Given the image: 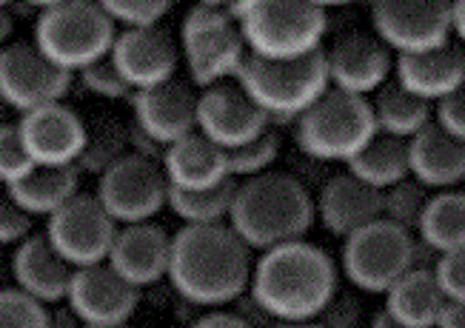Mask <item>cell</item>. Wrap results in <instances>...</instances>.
<instances>
[{"label": "cell", "mask_w": 465, "mask_h": 328, "mask_svg": "<svg viewBox=\"0 0 465 328\" xmlns=\"http://www.w3.org/2000/svg\"><path fill=\"white\" fill-rule=\"evenodd\" d=\"M269 129V117L252 104V97L237 86V80L197 94V132L223 152L246 146L249 140Z\"/></svg>", "instance_id": "cell-14"}, {"label": "cell", "mask_w": 465, "mask_h": 328, "mask_svg": "<svg viewBox=\"0 0 465 328\" xmlns=\"http://www.w3.org/2000/svg\"><path fill=\"white\" fill-rule=\"evenodd\" d=\"M394 80L414 97L437 106L440 100L465 89V49L446 44L440 49L394 60Z\"/></svg>", "instance_id": "cell-23"}, {"label": "cell", "mask_w": 465, "mask_h": 328, "mask_svg": "<svg viewBox=\"0 0 465 328\" xmlns=\"http://www.w3.org/2000/svg\"><path fill=\"white\" fill-rule=\"evenodd\" d=\"M411 177L429 192L462 189L465 183V143L442 132L437 123L409 140Z\"/></svg>", "instance_id": "cell-25"}, {"label": "cell", "mask_w": 465, "mask_h": 328, "mask_svg": "<svg viewBox=\"0 0 465 328\" xmlns=\"http://www.w3.org/2000/svg\"><path fill=\"white\" fill-rule=\"evenodd\" d=\"M326 52L329 86L354 97L377 94L394 75V55L371 32H349Z\"/></svg>", "instance_id": "cell-15"}, {"label": "cell", "mask_w": 465, "mask_h": 328, "mask_svg": "<svg viewBox=\"0 0 465 328\" xmlns=\"http://www.w3.org/2000/svg\"><path fill=\"white\" fill-rule=\"evenodd\" d=\"M180 60L186 64L192 86L200 92L232 84L242 60L249 57L246 40L232 15V4H197L180 24Z\"/></svg>", "instance_id": "cell-7"}, {"label": "cell", "mask_w": 465, "mask_h": 328, "mask_svg": "<svg viewBox=\"0 0 465 328\" xmlns=\"http://www.w3.org/2000/svg\"><path fill=\"white\" fill-rule=\"evenodd\" d=\"M342 274L366 294H386L417 265V237L389 220H377L342 240Z\"/></svg>", "instance_id": "cell-9"}, {"label": "cell", "mask_w": 465, "mask_h": 328, "mask_svg": "<svg viewBox=\"0 0 465 328\" xmlns=\"http://www.w3.org/2000/svg\"><path fill=\"white\" fill-rule=\"evenodd\" d=\"M434 328H465V300H446Z\"/></svg>", "instance_id": "cell-43"}, {"label": "cell", "mask_w": 465, "mask_h": 328, "mask_svg": "<svg viewBox=\"0 0 465 328\" xmlns=\"http://www.w3.org/2000/svg\"><path fill=\"white\" fill-rule=\"evenodd\" d=\"M232 15L246 49L262 60H297L322 49L329 12L309 0H240Z\"/></svg>", "instance_id": "cell-4"}, {"label": "cell", "mask_w": 465, "mask_h": 328, "mask_svg": "<svg viewBox=\"0 0 465 328\" xmlns=\"http://www.w3.org/2000/svg\"><path fill=\"white\" fill-rule=\"evenodd\" d=\"M9 272L15 289L37 300L40 305H46V309L66 303L74 277V269L54 252V245L44 232H35L20 245H15Z\"/></svg>", "instance_id": "cell-20"}, {"label": "cell", "mask_w": 465, "mask_h": 328, "mask_svg": "<svg viewBox=\"0 0 465 328\" xmlns=\"http://www.w3.org/2000/svg\"><path fill=\"white\" fill-rule=\"evenodd\" d=\"M114 37L117 29L100 4H92V0H54V4L40 6L32 44L57 69L74 77L80 69L106 57L112 52Z\"/></svg>", "instance_id": "cell-6"}, {"label": "cell", "mask_w": 465, "mask_h": 328, "mask_svg": "<svg viewBox=\"0 0 465 328\" xmlns=\"http://www.w3.org/2000/svg\"><path fill=\"white\" fill-rule=\"evenodd\" d=\"M35 234V217L17 206L9 189L0 186V245H20Z\"/></svg>", "instance_id": "cell-39"}, {"label": "cell", "mask_w": 465, "mask_h": 328, "mask_svg": "<svg viewBox=\"0 0 465 328\" xmlns=\"http://www.w3.org/2000/svg\"><path fill=\"white\" fill-rule=\"evenodd\" d=\"M371 35L394 57L451 44L449 0H380L371 4Z\"/></svg>", "instance_id": "cell-10"}, {"label": "cell", "mask_w": 465, "mask_h": 328, "mask_svg": "<svg viewBox=\"0 0 465 328\" xmlns=\"http://www.w3.org/2000/svg\"><path fill=\"white\" fill-rule=\"evenodd\" d=\"M434 123L446 134L465 143V89L454 92L446 100H440V104L434 106Z\"/></svg>", "instance_id": "cell-41"}, {"label": "cell", "mask_w": 465, "mask_h": 328, "mask_svg": "<svg viewBox=\"0 0 465 328\" xmlns=\"http://www.w3.org/2000/svg\"><path fill=\"white\" fill-rule=\"evenodd\" d=\"M9 285H12V272H9V265L0 260V292L9 289Z\"/></svg>", "instance_id": "cell-47"}, {"label": "cell", "mask_w": 465, "mask_h": 328, "mask_svg": "<svg viewBox=\"0 0 465 328\" xmlns=\"http://www.w3.org/2000/svg\"><path fill=\"white\" fill-rule=\"evenodd\" d=\"M84 328H132V325H84Z\"/></svg>", "instance_id": "cell-49"}, {"label": "cell", "mask_w": 465, "mask_h": 328, "mask_svg": "<svg viewBox=\"0 0 465 328\" xmlns=\"http://www.w3.org/2000/svg\"><path fill=\"white\" fill-rule=\"evenodd\" d=\"M35 169V163L24 146L17 123L0 120V186L9 189Z\"/></svg>", "instance_id": "cell-36"}, {"label": "cell", "mask_w": 465, "mask_h": 328, "mask_svg": "<svg viewBox=\"0 0 465 328\" xmlns=\"http://www.w3.org/2000/svg\"><path fill=\"white\" fill-rule=\"evenodd\" d=\"M77 80L84 84V89H86L89 94H94V97H100V100H132V97H134L132 86L124 80V75L117 72L114 60H112L109 55H106V57H100V60H94L92 66L80 69V72H77Z\"/></svg>", "instance_id": "cell-37"}, {"label": "cell", "mask_w": 465, "mask_h": 328, "mask_svg": "<svg viewBox=\"0 0 465 328\" xmlns=\"http://www.w3.org/2000/svg\"><path fill=\"white\" fill-rule=\"evenodd\" d=\"M106 263L129 285L143 292L146 285H154L169 277L172 234L163 229V225H157L154 220L120 225Z\"/></svg>", "instance_id": "cell-19"}, {"label": "cell", "mask_w": 465, "mask_h": 328, "mask_svg": "<svg viewBox=\"0 0 465 328\" xmlns=\"http://www.w3.org/2000/svg\"><path fill=\"white\" fill-rule=\"evenodd\" d=\"M35 166H74L86 143V120L69 104H52L17 117Z\"/></svg>", "instance_id": "cell-18"}, {"label": "cell", "mask_w": 465, "mask_h": 328, "mask_svg": "<svg viewBox=\"0 0 465 328\" xmlns=\"http://www.w3.org/2000/svg\"><path fill=\"white\" fill-rule=\"evenodd\" d=\"M337 263L312 240H294L254 260L249 300L274 323H314L337 297Z\"/></svg>", "instance_id": "cell-1"}, {"label": "cell", "mask_w": 465, "mask_h": 328, "mask_svg": "<svg viewBox=\"0 0 465 328\" xmlns=\"http://www.w3.org/2000/svg\"><path fill=\"white\" fill-rule=\"evenodd\" d=\"M446 305L434 269H411L386 292V309L402 328H434Z\"/></svg>", "instance_id": "cell-26"}, {"label": "cell", "mask_w": 465, "mask_h": 328, "mask_svg": "<svg viewBox=\"0 0 465 328\" xmlns=\"http://www.w3.org/2000/svg\"><path fill=\"white\" fill-rule=\"evenodd\" d=\"M117 32L154 29L172 12L169 0H100Z\"/></svg>", "instance_id": "cell-35"}, {"label": "cell", "mask_w": 465, "mask_h": 328, "mask_svg": "<svg viewBox=\"0 0 465 328\" xmlns=\"http://www.w3.org/2000/svg\"><path fill=\"white\" fill-rule=\"evenodd\" d=\"M66 305L84 325H129L140 305V289L129 285L109 263L74 269Z\"/></svg>", "instance_id": "cell-16"}, {"label": "cell", "mask_w": 465, "mask_h": 328, "mask_svg": "<svg viewBox=\"0 0 465 328\" xmlns=\"http://www.w3.org/2000/svg\"><path fill=\"white\" fill-rule=\"evenodd\" d=\"M434 192H429L426 186H420L414 177L397 183V186L382 192V220H389L394 225L406 232H417L420 225V217L426 212L429 200H431Z\"/></svg>", "instance_id": "cell-33"}, {"label": "cell", "mask_w": 465, "mask_h": 328, "mask_svg": "<svg viewBox=\"0 0 465 328\" xmlns=\"http://www.w3.org/2000/svg\"><path fill=\"white\" fill-rule=\"evenodd\" d=\"M280 134L274 129L262 132L260 137L249 140L246 146L240 149H232L226 152V160H229V177L232 180H252V177H260L266 172H274V163L280 157Z\"/></svg>", "instance_id": "cell-34"}, {"label": "cell", "mask_w": 465, "mask_h": 328, "mask_svg": "<svg viewBox=\"0 0 465 328\" xmlns=\"http://www.w3.org/2000/svg\"><path fill=\"white\" fill-rule=\"evenodd\" d=\"M49 328H84V323L77 320V314L66 303H60L49 309Z\"/></svg>", "instance_id": "cell-44"}, {"label": "cell", "mask_w": 465, "mask_h": 328, "mask_svg": "<svg viewBox=\"0 0 465 328\" xmlns=\"http://www.w3.org/2000/svg\"><path fill=\"white\" fill-rule=\"evenodd\" d=\"M434 277L446 300H465V249L440 254L434 263Z\"/></svg>", "instance_id": "cell-40"}, {"label": "cell", "mask_w": 465, "mask_h": 328, "mask_svg": "<svg viewBox=\"0 0 465 328\" xmlns=\"http://www.w3.org/2000/svg\"><path fill=\"white\" fill-rule=\"evenodd\" d=\"M254 257L232 225H183L172 237L169 283L197 309H226L249 294Z\"/></svg>", "instance_id": "cell-2"}, {"label": "cell", "mask_w": 465, "mask_h": 328, "mask_svg": "<svg viewBox=\"0 0 465 328\" xmlns=\"http://www.w3.org/2000/svg\"><path fill=\"white\" fill-rule=\"evenodd\" d=\"M129 154V126L114 117H97L86 123V143L80 152L74 169L80 174H106L112 166Z\"/></svg>", "instance_id": "cell-31"}, {"label": "cell", "mask_w": 465, "mask_h": 328, "mask_svg": "<svg viewBox=\"0 0 465 328\" xmlns=\"http://www.w3.org/2000/svg\"><path fill=\"white\" fill-rule=\"evenodd\" d=\"M129 104L134 126L146 132L163 149L197 132V94L180 80L146 92H134Z\"/></svg>", "instance_id": "cell-21"}, {"label": "cell", "mask_w": 465, "mask_h": 328, "mask_svg": "<svg viewBox=\"0 0 465 328\" xmlns=\"http://www.w3.org/2000/svg\"><path fill=\"white\" fill-rule=\"evenodd\" d=\"M234 80L269 123H294L331 89L322 49L297 60H262L249 55Z\"/></svg>", "instance_id": "cell-5"}, {"label": "cell", "mask_w": 465, "mask_h": 328, "mask_svg": "<svg viewBox=\"0 0 465 328\" xmlns=\"http://www.w3.org/2000/svg\"><path fill=\"white\" fill-rule=\"evenodd\" d=\"M160 169H163L169 180V189H180V192H200L232 180L226 152L214 146L200 132H192L183 140L166 146L163 157H160Z\"/></svg>", "instance_id": "cell-24"}, {"label": "cell", "mask_w": 465, "mask_h": 328, "mask_svg": "<svg viewBox=\"0 0 465 328\" xmlns=\"http://www.w3.org/2000/svg\"><path fill=\"white\" fill-rule=\"evenodd\" d=\"M451 37H457V46L465 49V0H454L451 4Z\"/></svg>", "instance_id": "cell-45"}, {"label": "cell", "mask_w": 465, "mask_h": 328, "mask_svg": "<svg viewBox=\"0 0 465 328\" xmlns=\"http://www.w3.org/2000/svg\"><path fill=\"white\" fill-rule=\"evenodd\" d=\"M192 328H257L242 312H229V309H212L200 314Z\"/></svg>", "instance_id": "cell-42"}, {"label": "cell", "mask_w": 465, "mask_h": 328, "mask_svg": "<svg viewBox=\"0 0 465 328\" xmlns=\"http://www.w3.org/2000/svg\"><path fill=\"white\" fill-rule=\"evenodd\" d=\"M349 174H354L357 180H362L366 186L386 192L397 183L411 177V163H409V143L397 140L389 134H374L371 143L362 149L349 166Z\"/></svg>", "instance_id": "cell-30"}, {"label": "cell", "mask_w": 465, "mask_h": 328, "mask_svg": "<svg viewBox=\"0 0 465 328\" xmlns=\"http://www.w3.org/2000/svg\"><path fill=\"white\" fill-rule=\"evenodd\" d=\"M314 220L312 192L289 172H266L237 183L229 225L252 252L262 254L306 240Z\"/></svg>", "instance_id": "cell-3"}, {"label": "cell", "mask_w": 465, "mask_h": 328, "mask_svg": "<svg viewBox=\"0 0 465 328\" xmlns=\"http://www.w3.org/2000/svg\"><path fill=\"white\" fill-rule=\"evenodd\" d=\"M109 57L132 92H146L172 84L180 66V46L169 29H134L117 32Z\"/></svg>", "instance_id": "cell-17"}, {"label": "cell", "mask_w": 465, "mask_h": 328, "mask_svg": "<svg viewBox=\"0 0 465 328\" xmlns=\"http://www.w3.org/2000/svg\"><path fill=\"white\" fill-rule=\"evenodd\" d=\"M0 328H49V309L9 285L0 292Z\"/></svg>", "instance_id": "cell-38"}, {"label": "cell", "mask_w": 465, "mask_h": 328, "mask_svg": "<svg viewBox=\"0 0 465 328\" xmlns=\"http://www.w3.org/2000/svg\"><path fill=\"white\" fill-rule=\"evenodd\" d=\"M237 180H226L220 186L200 189V192H180L169 189V206L174 217L183 225H223L229 223L234 206Z\"/></svg>", "instance_id": "cell-32"}, {"label": "cell", "mask_w": 465, "mask_h": 328, "mask_svg": "<svg viewBox=\"0 0 465 328\" xmlns=\"http://www.w3.org/2000/svg\"><path fill=\"white\" fill-rule=\"evenodd\" d=\"M371 114L377 134H389L406 143L434 123V106L406 92L397 80H389L371 97Z\"/></svg>", "instance_id": "cell-28"}, {"label": "cell", "mask_w": 465, "mask_h": 328, "mask_svg": "<svg viewBox=\"0 0 465 328\" xmlns=\"http://www.w3.org/2000/svg\"><path fill=\"white\" fill-rule=\"evenodd\" d=\"M414 237L437 257L465 249V194L460 189L434 192Z\"/></svg>", "instance_id": "cell-29"}, {"label": "cell", "mask_w": 465, "mask_h": 328, "mask_svg": "<svg viewBox=\"0 0 465 328\" xmlns=\"http://www.w3.org/2000/svg\"><path fill=\"white\" fill-rule=\"evenodd\" d=\"M72 75L57 69L35 44H6L0 49V100L9 112L29 114L52 104H64Z\"/></svg>", "instance_id": "cell-12"}, {"label": "cell", "mask_w": 465, "mask_h": 328, "mask_svg": "<svg viewBox=\"0 0 465 328\" xmlns=\"http://www.w3.org/2000/svg\"><path fill=\"white\" fill-rule=\"evenodd\" d=\"M314 214L329 234L349 240L366 225L382 220V192L366 186L349 172H340L322 183L314 197Z\"/></svg>", "instance_id": "cell-22"}, {"label": "cell", "mask_w": 465, "mask_h": 328, "mask_svg": "<svg viewBox=\"0 0 465 328\" xmlns=\"http://www.w3.org/2000/svg\"><path fill=\"white\" fill-rule=\"evenodd\" d=\"M94 197L117 225L152 223L169 206V180L157 160L126 154L97 177Z\"/></svg>", "instance_id": "cell-11"}, {"label": "cell", "mask_w": 465, "mask_h": 328, "mask_svg": "<svg viewBox=\"0 0 465 328\" xmlns=\"http://www.w3.org/2000/svg\"><path fill=\"white\" fill-rule=\"evenodd\" d=\"M377 134L371 100L329 89L294 120V140L302 154L322 163H349Z\"/></svg>", "instance_id": "cell-8"}, {"label": "cell", "mask_w": 465, "mask_h": 328, "mask_svg": "<svg viewBox=\"0 0 465 328\" xmlns=\"http://www.w3.org/2000/svg\"><path fill=\"white\" fill-rule=\"evenodd\" d=\"M369 328H402L386 309H380L374 317H371V323H369Z\"/></svg>", "instance_id": "cell-46"}, {"label": "cell", "mask_w": 465, "mask_h": 328, "mask_svg": "<svg viewBox=\"0 0 465 328\" xmlns=\"http://www.w3.org/2000/svg\"><path fill=\"white\" fill-rule=\"evenodd\" d=\"M272 328H322V325L314 320V323H274Z\"/></svg>", "instance_id": "cell-48"}, {"label": "cell", "mask_w": 465, "mask_h": 328, "mask_svg": "<svg viewBox=\"0 0 465 328\" xmlns=\"http://www.w3.org/2000/svg\"><path fill=\"white\" fill-rule=\"evenodd\" d=\"M460 192H462V194H465V183H462V189H460Z\"/></svg>", "instance_id": "cell-50"}, {"label": "cell", "mask_w": 465, "mask_h": 328, "mask_svg": "<svg viewBox=\"0 0 465 328\" xmlns=\"http://www.w3.org/2000/svg\"><path fill=\"white\" fill-rule=\"evenodd\" d=\"M9 194L29 217H52L80 194V172L74 166H35L24 180L9 186Z\"/></svg>", "instance_id": "cell-27"}, {"label": "cell", "mask_w": 465, "mask_h": 328, "mask_svg": "<svg viewBox=\"0 0 465 328\" xmlns=\"http://www.w3.org/2000/svg\"><path fill=\"white\" fill-rule=\"evenodd\" d=\"M117 229L120 225L106 214L97 197L80 192L46 220L44 234L72 269H86L109 260Z\"/></svg>", "instance_id": "cell-13"}]
</instances>
